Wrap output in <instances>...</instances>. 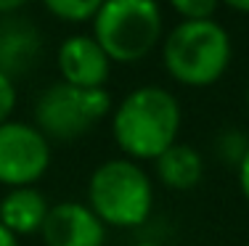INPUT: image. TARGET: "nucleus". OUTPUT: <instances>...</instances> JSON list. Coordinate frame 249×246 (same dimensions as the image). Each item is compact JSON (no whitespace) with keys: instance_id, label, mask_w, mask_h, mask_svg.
Listing matches in <instances>:
<instances>
[{"instance_id":"nucleus-17","label":"nucleus","mask_w":249,"mask_h":246,"mask_svg":"<svg viewBox=\"0 0 249 246\" xmlns=\"http://www.w3.org/2000/svg\"><path fill=\"white\" fill-rule=\"evenodd\" d=\"M0 246H19V238L8 230V228L0 225Z\"/></svg>"},{"instance_id":"nucleus-9","label":"nucleus","mask_w":249,"mask_h":246,"mask_svg":"<svg viewBox=\"0 0 249 246\" xmlns=\"http://www.w3.org/2000/svg\"><path fill=\"white\" fill-rule=\"evenodd\" d=\"M48 212H51V204L45 201L43 191H37L35 185L11 188L0 198V225L8 228L16 238L40 233Z\"/></svg>"},{"instance_id":"nucleus-3","label":"nucleus","mask_w":249,"mask_h":246,"mask_svg":"<svg viewBox=\"0 0 249 246\" xmlns=\"http://www.w3.org/2000/svg\"><path fill=\"white\" fill-rule=\"evenodd\" d=\"M88 207L106 228H141L154 209L151 178L127 156L98 164L88 180Z\"/></svg>"},{"instance_id":"nucleus-18","label":"nucleus","mask_w":249,"mask_h":246,"mask_svg":"<svg viewBox=\"0 0 249 246\" xmlns=\"http://www.w3.org/2000/svg\"><path fill=\"white\" fill-rule=\"evenodd\" d=\"M220 3H225L233 11H239V14H249V0H220Z\"/></svg>"},{"instance_id":"nucleus-2","label":"nucleus","mask_w":249,"mask_h":246,"mask_svg":"<svg viewBox=\"0 0 249 246\" xmlns=\"http://www.w3.org/2000/svg\"><path fill=\"white\" fill-rule=\"evenodd\" d=\"M231 37L215 19L180 21L162 40L167 74L186 87H210L231 66Z\"/></svg>"},{"instance_id":"nucleus-13","label":"nucleus","mask_w":249,"mask_h":246,"mask_svg":"<svg viewBox=\"0 0 249 246\" xmlns=\"http://www.w3.org/2000/svg\"><path fill=\"white\" fill-rule=\"evenodd\" d=\"M247 146H249V140L244 138V132L241 130H228V132L220 135V140H217V156H220L223 162L239 167L241 156L247 154Z\"/></svg>"},{"instance_id":"nucleus-4","label":"nucleus","mask_w":249,"mask_h":246,"mask_svg":"<svg viewBox=\"0 0 249 246\" xmlns=\"http://www.w3.org/2000/svg\"><path fill=\"white\" fill-rule=\"evenodd\" d=\"M164 16L157 0H104L93 19V37L111 64H135L159 45Z\"/></svg>"},{"instance_id":"nucleus-16","label":"nucleus","mask_w":249,"mask_h":246,"mask_svg":"<svg viewBox=\"0 0 249 246\" xmlns=\"http://www.w3.org/2000/svg\"><path fill=\"white\" fill-rule=\"evenodd\" d=\"M29 0H0V14H14V11L24 8Z\"/></svg>"},{"instance_id":"nucleus-11","label":"nucleus","mask_w":249,"mask_h":246,"mask_svg":"<svg viewBox=\"0 0 249 246\" xmlns=\"http://www.w3.org/2000/svg\"><path fill=\"white\" fill-rule=\"evenodd\" d=\"M51 16L67 21V24H82V21H93L104 0H43Z\"/></svg>"},{"instance_id":"nucleus-1","label":"nucleus","mask_w":249,"mask_h":246,"mask_svg":"<svg viewBox=\"0 0 249 246\" xmlns=\"http://www.w3.org/2000/svg\"><path fill=\"white\" fill-rule=\"evenodd\" d=\"M180 132V103L167 87L141 85L111 109V135L133 162H157Z\"/></svg>"},{"instance_id":"nucleus-10","label":"nucleus","mask_w":249,"mask_h":246,"mask_svg":"<svg viewBox=\"0 0 249 246\" xmlns=\"http://www.w3.org/2000/svg\"><path fill=\"white\" fill-rule=\"evenodd\" d=\"M154 167H157V178L167 188L188 191L194 185H199L201 175H204V156L191 146L175 143L154 162Z\"/></svg>"},{"instance_id":"nucleus-5","label":"nucleus","mask_w":249,"mask_h":246,"mask_svg":"<svg viewBox=\"0 0 249 246\" xmlns=\"http://www.w3.org/2000/svg\"><path fill=\"white\" fill-rule=\"evenodd\" d=\"M111 114V96L106 87L82 90L67 82L45 87L35 103V127L45 138L74 140Z\"/></svg>"},{"instance_id":"nucleus-8","label":"nucleus","mask_w":249,"mask_h":246,"mask_svg":"<svg viewBox=\"0 0 249 246\" xmlns=\"http://www.w3.org/2000/svg\"><path fill=\"white\" fill-rule=\"evenodd\" d=\"M40 233L45 246H104L106 241V225L82 201L53 204Z\"/></svg>"},{"instance_id":"nucleus-15","label":"nucleus","mask_w":249,"mask_h":246,"mask_svg":"<svg viewBox=\"0 0 249 246\" xmlns=\"http://www.w3.org/2000/svg\"><path fill=\"white\" fill-rule=\"evenodd\" d=\"M239 188H241V196L247 198V204H249V146H247V154L241 156V162H239Z\"/></svg>"},{"instance_id":"nucleus-12","label":"nucleus","mask_w":249,"mask_h":246,"mask_svg":"<svg viewBox=\"0 0 249 246\" xmlns=\"http://www.w3.org/2000/svg\"><path fill=\"white\" fill-rule=\"evenodd\" d=\"M170 8L183 16V21H204L212 19L220 0H167Z\"/></svg>"},{"instance_id":"nucleus-20","label":"nucleus","mask_w":249,"mask_h":246,"mask_svg":"<svg viewBox=\"0 0 249 246\" xmlns=\"http://www.w3.org/2000/svg\"><path fill=\"white\" fill-rule=\"evenodd\" d=\"M247 106H249V87H247Z\"/></svg>"},{"instance_id":"nucleus-21","label":"nucleus","mask_w":249,"mask_h":246,"mask_svg":"<svg viewBox=\"0 0 249 246\" xmlns=\"http://www.w3.org/2000/svg\"><path fill=\"white\" fill-rule=\"evenodd\" d=\"M247 246H249V244H247Z\"/></svg>"},{"instance_id":"nucleus-19","label":"nucleus","mask_w":249,"mask_h":246,"mask_svg":"<svg viewBox=\"0 0 249 246\" xmlns=\"http://www.w3.org/2000/svg\"><path fill=\"white\" fill-rule=\"evenodd\" d=\"M133 246H159V244H151V241H141V244H133Z\"/></svg>"},{"instance_id":"nucleus-7","label":"nucleus","mask_w":249,"mask_h":246,"mask_svg":"<svg viewBox=\"0 0 249 246\" xmlns=\"http://www.w3.org/2000/svg\"><path fill=\"white\" fill-rule=\"evenodd\" d=\"M56 64L61 72V82L82 90L106 87L111 74V58L96 43L93 34H69L56 53Z\"/></svg>"},{"instance_id":"nucleus-6","label":"nucleus","mask_w":249,"mask_h":246,"mask_svg":"<svg viewBox=\"0 0 249 246\" xmlns=\"http://www.w3.org/2000/svg\"><path fill=\"white\" fill-rule=\"evenodd\" d=\"M51 167V140L29 122L0 125V185L29 188Z\"/></svg>"},{"instance_id":"nucleus-14","label":"nucleus","mask_w":249,"mask_h":246,"mask_svg":"<svg viewBox=\"0 0 249 246\" xmlns=\"http://www.w3.org/2000/svg\"><path fill=\"white\" fill-rule=\"evenodd\" d=\"M16 101H19V93H16L14 77L0 72V125L11 122V116L16 111Z\"/></svg>"}]
</instances>
